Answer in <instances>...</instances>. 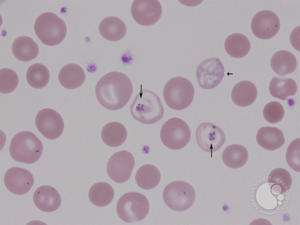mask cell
<instances>
[{
    "label": "cell",
    "instance_id": "30bf717a",
    "mask_svg": "<svg viewBox=\"0 0 300 225\" xmlns=\"http://www.w3.org/2000/svg\"><path fill=\"white\" fill-rule=\"evenodd\" d=\"M134 165V158L130 152L125 150L117 152L108 161V175L115 182L123 183L130 178Z\"/></svg>",
    "mask_w": 300,
    "mask_h": 225
},
{
    "label": "cell",
    "instance_id": "ac0fdd59",
    "mask_svg": "<svg viewBox=\"0 0 300 225\" xmlns=\"http://www.w3.org/2000/svg\"><path fill=\"white\" fill-rule=\"evenodd\" d=\"M86 76L83 69L74 63L68 64L61 69L59 81L64 87L70 89L78 88L83 83Z\"/></svg>",
    "mask_w": 300,
    "mask_h": 225
},
{
    "label": "cell",
    "instance_id": "7402d4cb",
    "mask_svg": "<svg viewBox=\"0 0 300 225\" xmlns=\"http://www.w3.org/2000/svg\"><path fill=\"white\" fill-rule=\"evenodd\" d=\"M272 70L280 76L292 73L296 69L297 62L295 56L290 52L281 50L275 53L271 60Z\"/></svg>",
    "mask_w": 300,
    "mask_h": 225
},
{
    "label": "cell",
    "instance_id": "484cf974",
    "mask_svg": "<svg viewBox=\"0 0 300 225\" xmlns=\"http://www.w3.org/2000/svg\"><path fill=\"white\" fill-rule=\"evenodd\" d=\"M271 94L274 97L285 100L289 96L294 95L297 91V85L293 79L274 77L269 86Z\"/></svg>",
    "mask_w": 300,
    "mask_h": 225
},
{
    "label": "cell",
    "instance_id": "5bb4252c",
    "mask_svg": "<svg viewBox=\"0 0 300 225\" xmlns=\"http://www.w3.org/2000/svg\"><path fill=\"white\" fill-rule=\"evenodd\" d=\"M131 12L133 18L138 23L149 26L159 19L162 7L158 0H134L131 6Z\"/></svg>",
    "mask_w": 300,
    "mask_h": 225
},
{
    "label": "cell",
    "instance_id": "52a82bcc",
    "mask_svg": "<svg viewBox=\"0 0 300 225\" xmlns=\"http://www.w3.org/2000/svg\"><path fill=\"white\" fill-rule=\"evenodd\" d=\"M164 201L171 209L177 211L187 210L193 205L196 194L192 186L182 181L172 182L164 188L163 193Z\"/></svg>",
    "mask_w": 300,
    "mask_h": 225
},
{
    "label": "cell",
    "instance_id": "44dd1931",
    "mask_svg": "<svg viewBox=\"0 0 300 225\" xmlns=\"http://www.w3.org/2000/svg\"><path fill=\"white\" fill-rule=\"evenodd\" d=\"M12 51L18 59L27 62L37 56L39 48L31 38L23 36L18 37L14 40L12 46Z\"/></svg>",
    "mask_w": 300,
    "mask_h": 225
},
{
    "label": "cell",
    "instance_id": "e0dca14e",
    "mask_svg": "<svg viewBox=\"0 0 300 225\" xmlns=\"http://www.w3.org/2000/svg\"><path fill=\"white\" fill-rule=\"evenodd\" d=\"M99 32L105 39L115 41L123 38L126 34L127 28L123 21L115 16H110L102 19L99 26Z\"/></svg>",
    "mask_w": 300,
    "mask_h": 225
},
{
    "label": "cell",
    "instance_id": "6da1fadb",
    "mask_svg": "<svg viewBox=\"0 0 300 225\" xmlns=\"http://www.w3.org/2000/svg\"><path fill=\"white\" fill-rule=\"evenodd\" d=\"M133 86L125 74L112 72L105 74L98 82L95 88L97 98L105 108L112 110L120 109L128 103L132 96Z\"/></svg>",
    "mask_w": 300,
    "mask_h": 225
},
{
    "label": "cell",
    "instance_id": "8fae6325",
    "mask_svg": "<svg viewBox=\"0 0 300 225\" xmlns=\"http://www.w3.org/2000/svg\"><path fill=\"white\" fill-rule=\"evenodd\" d=\"M196 137L199 147L206 152L211 153L218 150L226 139L221 129L210 122L203 123L198 126Z\"/></svg>",
    "mask_w": 300,
    "mask_h": 225
},
{
    "label": "cell",
    "instance_id": "83f0119b",
    "mask_svg": "<svg viewBox=\"0 0 300 225\" xmlns=\"http://www.w3.org/2000/svg\"><path fill=\"white\" fill-rule=\"evenodd\" d=\"M88 196L90 201L94 205L98 207H104L108 205L112 200L114 191L109 184L98 182L90 188Z\"/></svg>",
    "mask_w": 300,
    "mask_h": 225
},
{
    "label": "cell",
    "instance_id": "7c38bea8",
    "mask_svg": "<svg viewBox=\"0 0 300 225\" xmlns=\"http://www.w3.org/2000/svg\"><path fill=\"white\" fill-rule=\"evenodd\" d=\"M36 125L40 133L49 139L58 138L63 132L64 124L60 115L52 109L42 110L37 114Z\"/></svg>",
    "mask_w": 300,
    "mask_h": 225
},
{
    "label": "cell",
    "instance_id": "d6986e66",
    "mask_svg": "<svg viewBox=\"0 0 300 225\" xmlns=\"http://www.w3.org/2000/svg\"><path fill=\"white\" fill-rule=\"evenodd\" d=\"M257 95L256 86L248 81H242L237 83L231 92V98L233 103L241 107L248 106L255 100Z\"/></svg>",
    "mask_w": 300,
    "mask_h": 225
},
{
    "label": "cell",
    "instance_id": "9a60e30c",
    "mask_svg": "<svg viewBox=\"0 0 300 225\" xmlns=\"http://www.w3.org/2000/svg\"><path fill=\"white\" fill-rule=\"evenodd\" d=\"M4 181L6 187L11 192L23 195L30 190L34 179L32 174L27 169L14 167L6 171Z\"/></svg>",
    "mask_w": 300,
    "mask_h": 225
},
{
    "label": "cell",
    "instance_id": "f546056e",
    "mask_svg": "<svg viewBox=\"0 0 300 225\" xmlns=\"http://www.w3.org/2000/svg\"><path fill=\"white\" fill-rule=\"evenodd\" d=\"M268 182L274 184L281 190V193H285L290 189L292 179L289 173L285 169L277 168L272 171L268 177Z\"/></svg>",
    "mask_w": 300,
    "mask_h": 225
},
{
    "label": "cell",
    "instance_id": "5b68a950",
    "mask_svg": "<svg viewBox=\"0 0 300 225\" xmlns=\"http://www.w3.org/2000/svg\"><path fill=\"white\" fill-rule=\"evenodd\" d=\"M194 89L188 79L181 77H173L165 85L163 96L165 102L170 108L181 110L188 107L193 100Z\"/></svg>",
    "mask_w": 300,
    "mask_h": 225
},
{
    "label": "cell",
    "instance_id": "3957f363",
    "mask_svg": "<svg viewBox=\"0 0 300 225\" xmlns=\"http://www.w3.org/2000/svg\"><path fill=\"white\" fill-rule=\"evenodd\" d=\"M43 150L42 142L33 133L21 132L12 138L9 147L10 154L15 161L32 164L41 157Z\"/></svg>",
    "mask_w": 300,
    "mask_h": 225
},
{
    "label": "cell",
    "instance_id": "d6a6232c",
    "mask_svg": "<svg viewBox=\"0 0 300 225\" xmlns=\"http://www.w3.org/2000/svg\"><path fill=\"white\" fill-rule=\"evenodd\" d=\"M286 159L293 170L300 172V138L294 140L289 144L286 152Z\"/></svg>",
    "mask_w": 300,
    "mask_h": 225
},
{
    "label": "cell",
    "instance_id": "f1b7e54d",
    "mask_svg": "<svg viewBox=\"0 0 300 225\" xmlns=\"http://www.w3.org/2000/svg\"><path fill=\"white\" fill-rule=\"evenodd\" d=\"M27 81L32 87L40 89L48 83L49 72L47 67L40 63L32 65L28 69L26 75Z\"/></svg>",
    "mask_w": 300,
    "mask_h": 225
},
{
    "label": "cell",
    "instance_id": "ba28073f",
    "mask_svg": "<svg viewBox=\"0 0 300 225\" xmlns=\"http://www.w3.org/2000/svg\"><path fill=\"white\" fill-rule=\"evenodd\" d=\"M191 131L187 124L182 120L176 117L171 118L162 125L160 135L163 144L172 150L181 149L189 142Z\"/></svg>",
    "mask_w": 300,
    "mask_h": 225
},
{
    "label": "cell",
    "instance_id": "4fadbf2b",
    "mask_svg": "<svg viewBox=\"0 0 300 225\" xmlns=\"http://www.w3.org/2000/svg\"><path fill=\"white\" fill-rule=\"evenodd\" d=\"M280 22L277 14L271 11L265 10L257 13L251 23L252 30L257 37L268 39L275 35L280 28Z\"/></svg>",
    "mask_w": 300,
    "mask_h": 225
},
{
    "label": "cell",
    "instance_id": "9c48e42d",
    "mask_svg": "<svg viewBox=\"0 0 300 225\" xmlns=\"http://www.w3.org/2000/svg\"><path fill=\"white\" fill-rule=\"evenodd\" d=\"M224 66L217 58L206 59L198 66L196 75L198 84L202 88L211 89L217 86L223 78Z\"/></svg>",
    "mask_w": 300,
    "mask_h": 225
},
{
    "label": "cell",
    "instance_id": "4dcf8cb0",
    "mask_svg": "<svg viewBox=\"0 0 300 225\" xmlns=\"http://www.w3.org/2000/svg\"><path fill=\"white\" fill-rule=\"evenodd\" d=\"M0 92L6 94L14 91L18 83V78L13 70L4 68L0 70Z\"/></svg>",
    "mask_w": 300,
    "mask_h": 225
},
{
    "label": "cell",
    "instance_id": "ffe728a7",
    "mask_svg": "<svg viewBox=\"0 0 300 225\" xmlns=\"http://www.w3.org/2000/svg\"><path fill=\"white\" fill-rule=\"evenodd\" d=\"M258 144L266 149L273 151L281 147L284 143L282 131L275 127H262L256 136Z\"/></svg>",
    "mask_w": 300,
    "mask_h": 225
},
{
    "label": "cell",
    "instance_id": "8992f818",
    "mask_svg": "<svg viewBox=\"0 0 300 225\" xmlns=\"http://www.w3.org/2000/svg\"><path fill=\"white\" fill-rule=\"evenodd\" d=\"M116 209L121 219L131 223L144 219L149 212V205L145 195L138 192H130L120 198Z\"/></svg>",
    "mask_w": 300,
    "mask_h": 225
},
{
    "label": "cell",
    "instance_id": "4316f807",
    "mask_svg": "<svg viewBox=\"0 0 300 225\" xmlns=\"http://www.w3.org/2000/svg\"><path fill=\"white\" fill-rule=\"evenodd\" d=\"M135 178L139 187L145 190H150L158 185L161 179V174L156 166L148 164L142 166L138 169Z\"/></svg>",
    "mask_w": 300,
    "mask_h": 225
},
{
    "label": "cell",
    "instance_id": "2e32d148",
    "mask_svg": "<svg viewBox=\"0 0 300 225\" xmlns=\"http://www.w3.org/2000/svg\"><path fill=\"white\" fill-rule=\"evenodd\" d=\"M33 199L38 209L47 212L57 210L61 203V196L58 192L53 187L48 185L38 187L34 193Z\"/></svg>",
    "mask_w": 300,
    "mask_h": 225
},
{
    "label": "cell",
    "instance_id": "277c9868",
    "mask_svg": "<svg viewBox=\"0 0 300 225\" xmlns=\"http://www.w3.org/2000/svg\"><path fill=\"white\" fill-rule=\"evenodd\" d=\"M34 29L38 37L44 44L53 46L61 43L67 32L65 23L56 14L51 12L42 14L36 19Z\"/></svg>",
    "mask_w": 300,
    "mask_h": 225
},
{
    "label": "cell",
    "instance_id": "d4e9b609",
    "mask_svg": "<svg viewBox=\"0 0 300 225\" xmlns=\"http://www.w3.org/2000/svg\"><path fill=\"white\" fill-rule=\"evenodd\" d=\"M248 157V153L246 148L238 144L227 146L223 150L222 156L225 164L233 169L239 168L244 166Z\"/></svg>",
    "mask_w": 300,
    "mask_h": 225
},
{
    "label": "cell",
    "instance_id": "cb8c5ba5",
    "mask_svg": "<svg viewBox=\"0 0 300 225\" xmlns=\"http://www.w3.org/2000/svg\"><path fill=\"white\" fill-rule=\"evenodd\" d=\"M224 47L227 53L236 58L244 57L249 52L250 44L248 39L244 35L238 33L228 36L225 41Z\"/></svg>",
    "mask_w": 300,
    "mask_h": 225
},
{
    "label": "cell",
    "instance_id": "603a6c76",
    "mask_svg": "<svg viewBox=\"0 0 300 225\" xmlns=\"http://www.w3.org/2000/svg\"><path fill=\"white\" fill-rule=\"evenodd\" d=\"M101 138L107 145L111 147H116L121 145L125 141L127 132L124 126L117 122H110L102 128Z\"/></svg>",
    "mask_w": 300,
    "mask_h": 225
},
{
    "label": "cell",
    "instance_id": "1f68e13d",
    "mask_svg": "<svg viewBox=\"0 0 300 225\" xmlns=\"http://www.w3.org/2000/svg\"><path fill=\"white\" fill-rule=\"evenodd\" d=\"M263 115L265 119L271 123L280 121L283 118L284 110L282 105L276 101L270 102L267 104L263 110Z\"/></svg>",
    "mask_w": 300,
    "mask_h": 225
},
{
    "label": "cell",
    "instance_id": "7a4b0ae2",
    "mask_svg": "<svg viewBox=\"0 0 300 225\" xmlns=\"http://www.w3.org/2000/svg\"><path fill=\"white\" fill-rule=\"evenodd\" d=\"M130 112L136 120L151 124L159 121L164 109L158 96L153 91L142 89L137 95L130 106Z\"/></svg>",
    "mask_w": 300,
    "mask_h": 225
}]
</instances>
